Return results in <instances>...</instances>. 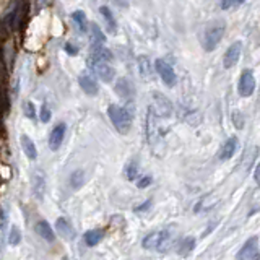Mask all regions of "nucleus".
Masks as SVG:
<instances>
[{
	"label": "nucleus",
	"mask_w": 260,
	"mask_h": 260,
	"mask_svg": "<svg viewBox=\"0 0 260 260\" xmlns=\"http://www.w3.org/2000/svg\"><path fill=\"white\" fill-rule=\"evenodd\" d=\"M107 116H109L112 126L116 127L119 133L126 135L130 132V127H132V122H133V116L130 114V111L126 109V107L111 104L109 107H107Z\"/></svg>",
	"instance_id": "1"
},
{
	"label": "nucleus",
	"mask_w": 260,
	"mask_h": 260,
	"mask_svg": "<svg viewBox=\"0 0 260 260\" xmlns=\"http://www.w3.org/2000/svg\"><path fill=\"white\" fill-rule=\"evenodd\" d=\"M171 244H172V236L167 229L150 232V234L143 239V247L150 249V251L166 252L167 249L171 247Z\"/></svg>",
	"instance_id": "2"
},
{
	"label": "nucleus",
	"mask_w": 260,
	"mask_h": 260,
	"mask_svg": "<svg viewBox=\"0 0 260 260\" xmlns=\"http://www.w3.org/2000/svg\"><path fill=\"white\" fill-rule=\"evenodd\" d=\"M223 34H225V23L223 21H213L203 32L202 44L205 47V51H208V52L213 51V49L220 44Z\"/></svg>",
	"instance_id": "3"
},
{
	"label": "nucleus",
	"mask_w": 260,
	"mask_h": 260,
	"mask_svg": "<svg viewBox=\"0 0 260 260\" xmlns=\"http://www.w3.org/2000/svg\"><path fill=\"white\" fill-rule=\"evenodd\" d=\"M90 68L93 70V73L101 81H104V83H111V81L114 80V75H116V72H114V68L109 65V62L99 61V59H93V57H91Z\"/></svg>",
	"instance_id": "4"
},
{
	"label": "nucleus",
	"mask_w": 260,
	"mask_h": 260,
	"mask_svg": "<svg viewBox=\"0 0 260 260\" xmlns=\"http://www.w3.org/2000/svg\"><path fill=\"white\" fill-rule=\"evenodd\" d=\"M151 98H153L151 109L155 111L156 116L158 117H169L172 114V104H171L169 98H166L162 93H160V91H155V93L151 95Z\"/></svg>",
	"instance_id": "5"
},
{
	"label": "nucleus",
	"mask_w": 260,
	"mask_h": 260,
	"mask_svg": "<svg viewBox=\"0 0 260 260\" xmlns=\"http://www.w3.org/2000/svg\"><path fill=\"white\" fill-rule=\"evenodd\" d=\"M155 68H156V72H158L160 78L162 80V83H164L166 86H174L177 83V75L174 72V68H172L166 61L158 59V61L155 62Z\"/></svg>",
	"instance_id": "6"
},
{
	"label": "nucleus",
	"mask_w": 260,
	"mask_h": 260,
	"mask_svg": "<svg viewBox=\"0 0 260 260\" xmlns=\"http://www.w3.org/2000/svg\"><path fill=\"white\" fill-rule=\"evenodd\" d=\"M254 90H256V78H254V73L251 70H244L239 78V95L242 98H249V96H252Z\"/></svg>",
	"instance_id": "7"
},
{
	"label": "nucleus",
	"mask_w": 260,
	"mask_h": 260,
	"mask_svg": "<svg viewBox=\"0 0 260 260\" xmlns=\"http://www.w3.org/2000/svg\"><path fill=\"white\" fill-rule=\"evenodd\" d=\"M114 91H116V95L121 99H126V101H132L135 96V88L132 81L127 78H119L116 81V85H114Z\"/></svg>",
	"instance_id": "8"
},
{
	"label": "nucleus",
	"mask_w": 260,
	"mask_h": 260,
	"mask_svg": "<svg viewBox=\"0 0 260 260\" xmlns=\"http://www.w3.org/2000/svg\"><path fill=\"white\" fill-rule=\"evenodd\" d=\"M241 52H242V44H241V42H232V44L229 46V49H228L226 54H225V61H223L225 67L226 68L234 67V65L239 62Z\"/></svg>",
	"instance_id": "9"
},
{
	"label": "nucleus",
	"mask_w": 260,
	"mask_h": 260,
	"mask_svg": "<svg viewBox=\"0 0 260 260\" xmlns=\"http://www.w3.org/2000/svg\"><path fill=\"white\" fill-rule=\"evenodd\" d=\"M65 130H67L65 124H57V126L52 129L51 135H49V148H51L52 151H57L59 148H61L64 137H65Z\"/></svg>",
	"instance_id": "10"
},
{
	"label": "nucleus",
	"mask_w": 260,
	"mask_h": 260,
	"mask_svg": "<svg viewBox=\"0 0 260 260\" xmlns=\"http://www.w3.org/2000/svg\"><path fill=\"white\" fill-rule=\"evenodd\" d=\"M257 259V237H251L246 244L242 246V249L237 252V260H252Z\"/></svg>",
	"instance_id": "11"
},
{
	"label": "nucleus",
	"mask_w": 260,
	"mask_h": 260,
	"mask_svg": "<svg viewBox=\"0 0 260 260\" xmlns=\"http://www.w3.org/2000/svg\"><path fill=\"white\" fill-rule=\"evenodd\" d=\"M236 148H237V138L236 137L228 138L226 142L223 143V146H221V150H220V160L226 161V160L232 158V155L236 153Z\"/></svg>",
	"instance_id": "12"
},
{
	"label": "nucleus",
	"mask_w": 260,
	"mask_h": 260,
	"mask_svg": "<svg viewBox=\"0 0 260 260\" xmlns=\"http://www.w3.org/2000/svg\"><path fill=\"white\" fill-rule=\"evenodd\" d=\"M78 81H80V88L83 90L88 96H96L98 95L99 88H98V83L91 77H88V75H81Z\"/></svg>",
	"instance_id": "13"
},
{
	"label": "nucleus",
	"mask_w": 260,
	"mask_h": 260,
	"mask_svg": "<svg viewBox=\"0 0 260 260\" xmlns=\"http://www.w3.org/2000/svg\"><path fill=\"white\" fill-rule=\"evenodd\" d=\"M91 57L99 59V61H104V62H111L114 56L104 44H93V47H91Z\"/></svg>",
	"instance_id": "14"
},
{
	"label": "nucleus",
	"mask_w": 260,
	"mask_h": 260,
	"mask_svg": "<svg viewBox=\"0 0 260 260\" xmlns=\"http://www.w3.org/2000/svg\"><path fill=\"white\" fill-rule=\"evenodd\" d=\"M21 148H23L25 155L28 156V160L34 161L37 158V150H36V145L34 142L28 137V135H21Z\"/></svg>",
	"instance_id": "15"
},
{
	"label": "nucleus",
	"mask_w": 260,
	"mask_h": 260,
	"mask_svg": "<svg viewBox=\"0 0 260 260\" xmlns=\"http://www.w3.org/2000/svg\"><path fill=\"white\" fill-rule=\"evenodd\" d=\"M56 228H57L59 234H61V236H64V237H65V239H67V241L73 239V236H75V231H73L72 225L68 223V220H65V218H59V220H57V223H56Z\"/></svg>",
	"instance_id": "16"
},
{
	"label": "nucleus",
	"mask_w": 260,
	"mask_h": 260,
	"mask_svg": "<svg viewBox=\"0 0 260 260\" xmlns=\"http://www.w3.org/2000/svg\"><path fill=\"white\" fill-rule=\"evenodd\" d=\"M138 70H140V75H142L145 80L151 78V75H153V65H151L148 56L138 57Z\"/></svg>",
	"instance_id": "17"
},
{
	"label": "nucleus",
	"mask_w": 260,
	"mask_h": 260,
	"mask_svg": "<svg viewBox=\"0 0 260 260\" xmlns=\"http://www.w3.org/2000/svg\"><path fill=\"white\" fill-rule=\"evenodd\" d=\"M36 232L42 237V239H46L49 242L56 241V236H54L52 228L49 226V223H46V221H39V223L36 225Z\"/></svg>",
	"instance_id": "18"
},
{
	"label": "nucleus",
	"mask_w": 260,
	"mask_h": 260,
	"mask_svg": "<svg viewBox=\"0 0 260 260\" xmlns=\"http://www.w3.org/2000/svg\"><path fill=\"white\" fill-rule=\"evenodd\" d=\"M101 239H102V231L99 229H91L88 232H85V242H86V246H90V247L98 246V244L101 242Z\"/></svg>",
	"instance_id": "19"
},
{
	"label": "nucleus",
	"mask_w": 260,
	"mask_h": 260,
	"mask_svg": "<svg viewBox=\"0 0 260 260\" xmlns=\"http://www.w3.org/2000/svg\"><path fill=\"white\" fill-rule=\"evenodd\" d=\"M72 18L75 20V23H77L78 30H80L81 32H86V31H88V20H86V16H85L83 12H75V13L72 15Z\"/></svg>",
	"instance_id": "20"
},
{
	"label": "nucleus",
	"mask_w": 260,
	"mask_h": 260,
	"mask_svg": "<svg viewBox=\"0 0 260 260\" xmlns=\"http://www.w3.org/2000/svg\"><path fill=\"white\" fill-rule=\"evenodd\" d=\"M194 246H195V241L192 239V237H186L181 244H179V254L181 256H189L192 251H194Z\"/></svg>",
	"instance_id": "21"
},
{
	"label": "nucleus",
	"mask_w": 260,
	"mask_h": 260,
	"mask_svg": "<svg viewBox=\"0 0 260 260\" xmlns=\"http://www.w3.org/2000/svg\"><path fill=\"white\" fill-rule=\"evenodd\" d=\"M70 184H72L73 189H80L85 184V172L81 171V169L75 171L73 174L70 176Z\"/></svg>",
	"instance_id": "22"
},
{
	"label": "nucleus",
	"mask_w": 260,
	"mask_h": 260,
	"mask_svg": "<svg viewBox=\"0 0 260 260\" xmlns=\"http://www.w3.org/2000/svg\"><path fill=\"white\" fill-rule=\"evenodd\" d=\"M99 10H101V15L106 18V23H107V26H109V31L114 32L116 31V20H114V15L111 13V10L107 7H101Z\"/></svg>",
	"instance_id": "23"
},
{
	"label": "nucleus",
	"mask_w": 260,
	"mask_h": 260,
	"mask_svg": "<svg viewBox=\"0 0 260 260\" xmlns=\"http://www.w3.org/2000/svg\"><path fill=\"white\" fill-rule=\"evenodd\" d=\"M91 31H93V44H104L106 36H104V32L99 30V26L91 25Z\"/></svg>",
	"instance_id": "24"
},
{
	"label": "nucleus",
	"mask_w": 260,
	"mask_h": 260,
	"mask_svg": "<svg viewBox=\"0 0 260 260\" xmlns=\"http://www.w3.org/2000/svg\"><path fill=\"white\" fill-rule=\"evenodd\" d=\"M138 174V166H137V162L135 161H130L129 164L126 166V176L129 181H135V177H137Z\"/></svg>",
	"instance_id": "25"
},
{
	"label": "nucleus",
	"mask_w": 260,
	"mask_h": 260,
	"mask_svg": "<svg viewBox=\"0 0 260 260\" xmlns=\"http://www.w3.org/2000/svg\"><path fill=\"white\" fill-rule=\"evenodd\" d=\"M21 236H20V229L16 226H12V229H10V236H8V242L10 246H16V244L20 242Z\"/></svg>",
	"instance_id": "26"
},
{
	"label": "nucleus",
	"mask_w": 260,
	"mask_h": 260,
	"mask_svg": "<svg viewBox=\"0 0 260 260\" xmlns=\"http://www.w3.org/2000/svg\"><path fill=\"white\" fill-rule=\"evenodd\" d=\"M23 111H25L26 117H28V119H34L36 117V109H34V106H32L31 101H25L23 102Z\"/></svg>",
	"instance_id": "27"
},
{
	"label": "nucleus",
	"mask_w": 260,
	"mask_h": 260,
	"mask_svg": "<svg viewBox=\"0 0 260 260\" xmlns=\"http://www.w3.org/2000/svg\"><path fill=\"white\" fill-rule=\"evenodd\" d=\"M34 191H36V195H37V197L42 198V191H44V179H42L41 176H36Z\"/></svg>",
	"instance_id": "28"
},
{
	"label": "nucleus",
	"mask_w": 260,
	"mask_h": 260,
	"mask_svg": "<svg viewBox=\"0 0 260 260\" xmlns=\"http://www.w3.org/2000/svg\"><path fill=\"white\" fill-rule=\"evenodd\" d=\"M232 122H234V126L237 129H242L244 127V119H242V114L239 111H236L232 114Z\"/></svg>",
	"instance_id": "29"
},
{
	"label": "nucleus",
	"mask_w": 260,
	"mask_h": 260,
	"mask_svg": "<svg viewBox=\"0 0 260 260\" xmlns=\"http://www.w3.org/2000/svg\"><path fill=\"white\" fill-rule=\"evenodd\" d=\"M49 121H51V111L47 109L46 104H42V107H41V122L47 124Z\"/></svg>",
	"instance_id": "30"
},
{
	"label": "nucleus",
	"mask_w": 260,
	"mask_h": 260,
	"mask_svg": "<svg viewBox=\"0 0 260 260\" xmlns=\"http://www.w3.org/2000/svg\"><path fill=\"white\" fill-rule=\"evenodd\" d=\"M151 184V177L150 176H145V177H142L140 181L137 182V186L140 187V189H145V187H148Z\"/></svg>",
	"instance_id": "31"
},
{
	"label": "nucleus",
	"mask_w": 260,
	"mask_h": 260,
	"mask_svg": "<svg viewBox=\"0 0 260 260\" xmlns=\"http://www.w3.org/2000/svg\"><path fill=\"white\" fill-rule=\"evenodd\" d=\"M65 52L70 54V56H77V54H78V47L77 46H72V44H65Z\"/></svg>",
	"instance_id": "32"
},
{
	"label": "nucleus",
	"mask_w": 260,
	"mask_h": 260,
	"mask_svg": "<svg viewBox=\"0 0 260 260\" xmlns=\"http://www.w3.org/2000/svg\"><path fill=\"white\" fill-rule=\"evenodd\" d=\"M232 5H234V0H221V8L223 10L231 8Z\"/></svg>",
	"instance_id": "33"
},
{
	"label": "nucleus",
	"mask_w": 260,
	"mask_h": 260,
	"mask_svg": "<svg viewBox=\"0 0 260 260\" xmlns=\"http://www.w3.org/2000/svg\"><path fill=\"white\" fill-rule=\"evenodd\" d=\"M114 3L117 5V7H121V8H127L129 7V0H112Z\"/></svg>",
	"instance_id": "34"
},
{
	"label": "nucleus",
	"mask_w": 260,
	"mask_h": 260,
	"mask_svg": "<svg viewBox=\"0 0 260 260\" xmlns=\"http://www.w3.org/2000/svg\"><path fill=\"white\" fill-rule=\"evenodd\" d=\"M254 179H256L257 186H260V162H259L257 167H256V172H254Z\"/></svg>",
	"instance_id": "35"
},
{
	"label": "nucleus",
	"mask_w": 260,
	"mask_h": 260,
	"mask_svg": "<svg viewBox=\"0 0 260 260\" xmlns=\"http://www.w3.org/2000/svg\"><path fill=\"white\" fill-rule=\"evenodd\" d=\"M150 205H151V202L148 200V202H145L143 205H140V207H137V211H143V210H146V208H148Z\"/></svg>",
	"instance_id": "36"
},
{
	"label": "nucleus",
	"mask_w": 260,
	"mask_h": 260,
	"mask_svg": "<svg viewBox=\"0 0 260 260\" xmlns=\"http://www.w3.org/2000/svg\"><path fill=\"white\" fill-rule=\"evenodd\" d=\"M64 260H68V259H67V257H64Z\"/></svg>",
	"instance_id": "37"
}]
</instances>
